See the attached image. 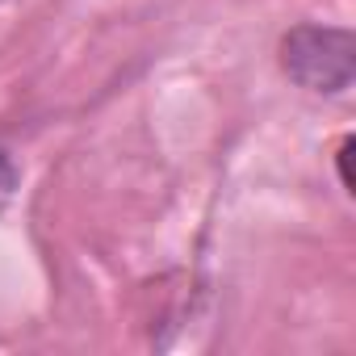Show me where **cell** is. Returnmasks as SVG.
<instances>
[{"mask_svg":"<svg viewBox=\"0 0 356 356\" xmlns=\"http://www.w3.org/2000/svg\"><path fill=\"white\" fill-rule=\"evenodd\" d=\"M13 185H17V172H13V163L0 155V206L9 202V193H13Z\"/></svg>","mask_w":356,"mask_h":356,"instance_id":"cell-2","label":"cell"},{"mask_svg":"<svg viewBox=\"0 0 356 356\" xmlns=\"http://www.w3.org/2000/svg\"><path fill=\"white\" fill-rule=\"evenodd\" d=\"M285 72L314 92H339L352 80V34L343 30H293L285 38Z\"/></svg>","mask_w":356,"mask_h":356,"instance_id":"cell-1","label":"cell"}]
</instances>
